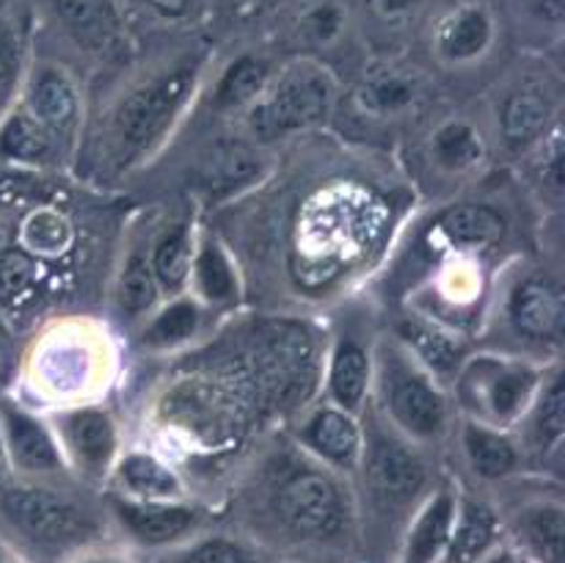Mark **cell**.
Returning a JSON list of instances; mask_svg holds the SVG:
<instances>
[{
	"label": "cell",
	"instance_id": "cell-31",
	"mask_svg": "<svg viewBox=\"0 0 565 563\" xmlns=\"http://www.w3.org/2000/svg\"><path fill=\"white\" fill-rule=\"evenodd\" d=\"M174 563H259V555L230 535H207L182 546Z\"/></svg>",
	"mask_w": 565,
	"mask_h": 563
},
{
	"label": "cell",
	"instance_id": "cell-4",
	"mask_svg": "<svg viewBox=\"0 0 565 563\" xmlns=\"http://www.w3.org/2000/svg\"><path fill=\"white\" fill-rule=\"evenodd\" d=\"M193 88V70L182 66V70L169 72V75L158 77L149 86L136 88L125 103L119 105L114 119L116 141L125 155L141 152L143 147L154 141L160 132L169 127L180 105Z\"/></svg>",
	"mask_w": 565,
	"mask_h": 563
},
{
	"label": "cell",
	"instance_id": "cell-14",
	"mask_svg": "<svg viewBox=\"0 0 565 563\" xmlns=\"http://www.w3.org/2000/svg\"><path fill=\"white\" fill-rule=\"evenodd\" d=\"M64 445L86 472H105L116 456V425L108 412L94 406L75 408L61 423Z\"/></svg>",
	"mask_w": 565,
	"mask_h": 563
},
{
	"label": "cell",
	"instance_id": "cell-40",
	"mask_svg": "<svg viewBox=\"0 0 565 563\" xmlns=\"http://www.w3.org/2000/svg\"><path fill=\"white\" fill-rule=\"evenodd\" d=\"M530 14L550 25H561L563 22V0H527Z\"/></svg>",
	"mask_w": 565,
	"mask_h": 563
},
{
	"label": "cell",
	"instance_id": "cell-7",
	"mask_svg": "<svg viewBox=\"0 0 565 563\" xmlns=\"http://www.w3.org/2000/svg\"><path fill=\"white\" fill-rule=\"evenodd\" d=\"M362 456L370 489L381 502L406 506L419 495L425 484L423 461L395 436L375 434L367 447H362Z\"/></svg>",
	"mask_w": 565,
	"mask_h": 563
},
{
	"label": "cell",
	"instance_id": "cell-6",
	"mask_svg": "<svg viewBox=\"0 0 565 563\" xmlns=\"http://www.w3.org/2000/svg\"><path fill=\"white\" fill-rule=\"evenodd\" d=\"M461 386L475 412L491 417V423H511L533 397L539 373L530 364L483 359L467 370Z\"/></svg>",
	"mask_w": 565,
	"mask_h": 563
},
{
	"label": "cell",
	"instance_id": "cell-39",
	"mask_svg": "<svg viewBox=\"0 0 565 563\" xmlns=\"http://www.w3.org/2000/svg\"><path fill=\"white\" fill-rule=\"evenodd\" d=\"M364 6L375 20L397 25V22H406L408 17L417 14L423 0H364Z\"/></svg>",
	"mask_w": 565,
	"mask_h": 563
},
{
	"label": "cell",
	"instance_id": "cell-3",
	"mask_svg": "<svg viewBox=\"0 0 565 563\" xmlns=\"http://www.w3.org/2000/svg\"><path fill=\"white\" fill-rule=\"evenodd\" d=\"M263 94L248 121L257 136L274 138L323 119L331 103V81L318 66L298 64L274 86H265Z\"/></svg>",
	"mask_w": 565,
	"mask_h": 563
},
{
	"label": "cell",
	"instance_id": "cell-18",
	"mask_svg": "<svg viewBox=\"0 0 565 563\" xmlns=\"http://www.w3.org/2000/svg\"><path fill=\"white\" fill-rule=\"evenodd\" d=\"M53 155V132L28 108L14 110L0 119V163L44 166Z\"/></svg>",
	"mask_w": 565,
	"mask_h": 563
},
{
	"label": "cell",
	"instance_id": "cell-43",
	"mask_svg": "<svg viewBox=\"0 0 565 563\" xmlns=\"http://www.w3.org/2000/svg\"><path fill=\"white\" fill-rule=\"evenodd\" d=\"M480 563H522V557H519L516 552L500 550V546H497V550L489 552V555H486Z\"/></svg>",
	"mask_w": 565,
	"mask_h": 563
},
{
	"label": "cell",
	"instance_id": "cell-29",
	"mask_svg": "<svg viewBox=\"0 0 565 563\" xmlns=\"http://www.w3.org/2000/svg\"><path fill=\"white\" fill-rule=\"evenodd\" d=\"M193 276L207 301H230L235 296V270L218 246L207 243L193 259Z\"/></svg>",
	"mask_w": 565,
	"mask_h": 563
},
{
	"label": "cell",
	"instance_id": "cell-2",
	"mask_svg": "<svg viewBox=\"0 0 565 563\" xmlns=\"http://www.w3.org/2000/svg\"><path fill=\"white\" fill-rule=\"evenodd\" d=\"M274 511L287 533L312 544L342 539L351 524L345 491L320 469H298L287 475L274 495Z\"/></svg>",
	"mask_w": 565,
	"mask_h": 563
},
{
	"label": "cell",
	"instance_id": "cell-11",
	"mask_svg": "<svg viewBox=\"0 0 565 563\" xmlns=\"http://www.w3.org/2000/svg\"><path fill=\"white\" fill-rule=\"evenodd\" d=\"M0 450L25 475H44L61 469V453L50 431L17 406L0 408Z\"/></svg>",
	"mask_w": 565,
	"mask_h": 563
},
{
	"label": "cell",
	"instance_id": "cell-38",
	"mask_svg": "<svg viewBox=\"0 0 565 563\" xmlns=\"http://www.w3.org/2000/svg\"><path fill=\"white\" fill-rule=\"evenodd\" d=\"M303 22H307L309 36L318 39V42H329V39H334L340 33L342 11L334 3H320L309 11Z\"/></svg>",
	"mask_w": 565,
	"mask_h": 563
},
{
	"label": "cell",
	"instance_id": "cell-37",
	"mask_svg": "<svg viewBox=\"0 0 565 563\" xmlns=\"http://www.w3.org/2000/svg\"><path fill=\"white\" fill-rule=\"evenodd\" d=\"M254 171V163L243 152L237 155H224L213 163V169L207 171V185L215 188V191H232L237 188V182L243 177H248Z\"/></svg>",
	"mask_w": 565,
	"mask_h": 563
},
{
	"label": "cell",
	"instance_id": "cell-16",
	"mask_svg": "<svg viewBox=\"0 0 565 563\" xmlns=\"http://www.w3.org/2000/svg\"><path fill=\"white\" fill-rule=\"evenodd\" d=\"M497 539H500V524L494 511L480 500H467L458 506L450 544L441 563H480L500 546Z\"/></svg>",
	"mask_w": 565,
	"mask_h": 563
},
{
	"label": "cell",
	"instance_id": "cell-30",
	"mask_svg": "<svg viewBox=\"0 0 565 563\" xmlns=\"http://www.w3.org/2000/svg\"><path fill=\"white\" fill-rule=\"evenodd\" d=\"M199 326V309L193 307V301H180L169 304L158 318L149 323V329L143 331V342L154 348H166V346H177V342L188 340V337L196 331Z\"/></svg>",
	"mask_w": 565,
	"mask_h": 563
},
{
	"label": "cell",
	"instance_id": "cell-32",
	"mask_svg": "<svg viewBox=\"0 0 565 563\" xmlns=\"http://www.w3.org/2000/svg\"><path fill=\"white\" fill-rule=\"evenodd\" d=\"M154 296H158V279L152 274V265L143 257H132L127 263L125 274H121L119 285V304L125 312L141 315L152 307Z\"/></svg>",
	"mask_w": 565,
	"mask_h": 563
},
{
	"label": "cell",
	"instance_id": "cell-17",
	"mask_svg": "<svg viewBox=\"0 0 565 563\" xmlns=\"http://www.w3.org/2000/svg\"><path fill=\"white\" fill-rule=\"evenodd\" d=\"M28 110L47 127L50 132H58L72 127L77 116V92L72 86L70 75L58 66H39L28 83Z\"/></svg>",
	"mask_w": 565,
	"mask_h": 563
},
{
	"label": "cell",
	"instance_id": "cell-19",
	"mask_svg": "<svg viewBox=\"0 0 565 563\" xmlns=\"http://www.w3.org/2000/svg\"><path fill=\"white\" fill-rule=\"evenodd\" d=\"M519 539L533 563H563L565 511L557 502H539L519 513Z\"/></svg>",
	"mask_w": 565,
	"mask_h": 563
},
{
	"label": "cell",
	"instance_id": "cell-33",
	"mask_svg": "<svg viewBox=\"0 0 565 563\" xmlns=\"http://www.w3.org/2000/svg\"><path fill=\"white\" fill-rule=\"evenodd\" d=\"M408 342L434 373H452L458 364V346L436 329H408Z\"/></svg>",
	"mask_w": 565,
	"mask_h": 563
},
{
	"label": "cell",
	"instance_id": "cell-23",
	"mask_svg": "<svg viewBox=\"0 0 565 563\" xmlns=\"http://www.w3.org/2000/svg\"><path fill=\"white\" fill-rule=\"evenodd\" d=\"M119 480L130 500H180L182 497L180 478L149 453H130L119 464Z\"/></svg>",
	"mask_w": 565,
	"mask_h": 563
},
{
	"label": "cell",
	"instance_id": "cell-24",
	"mask_svg": "<svg viewBox=\"0 0 565 563\" xmlns=\"http://www.w3.org/2000/svg\"><path fill=\"white\" fill-rule=\"evenodd\" d=\"M463 447L472 461V469L483 478L497 480L511 475L519 467V450L505 434L483 423H467L463 428Z\"/></svg>",
	"mask_w": 565,
	"mask_h": 563
},
{
	"label": "cell",
	"instance_id": "cell-26",
	"mask_svg": "<svg viewBox=\"0 0 565 563\" xmlns=\"http://www.w3.org/2000/svg\"><path fill=\"white\" fill-rule=\"evenodd\" d=\"M268 77L270 70L263 59H257V55H241L221 75L218 88H215V105L226 110L252 103L268 86Z\"/></svg>",
	"mask_w": 565,
	"mask_h": 563
},
{
	"label": "cell",
	"instance_id": "cell-42",
	"mask_svg": "<svg viewBox=\"0 0 565 563\" xmlns=\"http://www.w3.org/2000/svg\"><path fill=\"white\" fill-rule=\"evenodd\" d=\"M0 563H31V561H28L22 552H17L9 541L0 539Z\"/></svg>",
	"mask_w": 565,
	"mask_h": 563
},
{
	"label": "cell",
	"instance_id": "cell-21",
	"mask_svg": "<svg viewBox=\"0 0 565 563\" xmlns=\"http://www.w3.org/2000/svg\"><path fill=\"white\" fill-rule=\"evenodd\" d=\"M370 379H373L370 353L359 342L342 340L337 346L334 357H331L329 370V390L337 406L345 408V412L362 406L364 395L370 390Z\"/></svg>",
	"mask_w": 565,
	"mask_h": 563
},
{
	"label": "cell",
	"instance_id": "cell-27",
	"mask_svg": "<svg viewBox=\"0 0 565 563\" xmlns=\"http://www.w3.org/2000/svg\"><path fill=\"white\" fill-rule=\"evenodd\" d=\"M149 265H152V274L154 279H158V285L166 287V290L174 293L185 285L193 265L191 235H188L185 226L169 230L163 237H160Z\"/></svg>",
	"mask_w": 565,
	"mask_h": 563
},
{
	"label": "cell",
	"instance_id": "cell-41",
	"mask_svg": "<svg viewBox=\"0 0 565 563\" xmlns=\"http://www.w3.org/2000/svg\"><path fill=\"white\" fill-rule=\"evenodd\" d=\"M64 563H136L127 555H116V552H77L75 557Z\"/></svg>",
	"mask_w": 565,
	"mask_h": 563
},
{
	"label": "cell",
	"instance_id": "cell-34",
	"mask_svg": "<svg viewBox=\"0 0 565 563\" xmlns=\"http://www.w3.org/2000/svg\"><path fill=\"white\" fill-rule=\"evenodd\" d=\"M563 381L561 375L552 379V384L544 386L539 401V412H535V436L544 447H555L563 439Z\"/></svg>",
	"mask_w": 565,
	"mask_h": 563
},
{
	"label": "cell",
	"instance_id": "cell-10",
	"mask_svg": "<svg viewBox=\"0 0 565 563\" xmlns=\"http://www.w3.org/2000/svg\"><path fill=\"white\" fill-rule=\"evenodd\" d=\"M458 497L439 489L417 508L397 550V563H441L456 524Z\"/></svg>",
	"mask_w": 565,
	"mask_h": 563
},
{
	"label": "cell",
	"instance_id": "cell-22",
	"mask_svg": "<svg viewBox=\"0 0 565 563\" xmlns=\"http://www.w3.org/2000/svg\"><path fill=\"white\" fill-rule=\"evenodd\" d=\"M439 230L458 248H489L505 235V219L489 204H461L441 215Z\"/></svg>",
	"mask_w": 565,
	"mask_h": 563
},
{
	"label": "cell",
	"instance_id": "cell-1",
	"mask_svg": "<svg viewBox=\"0 0 565 563\" xmlns=\"http://www.w3.org/2000/svg\"><path fill=\"white\" fill-rule=\"evenodd\" d=\"M0 524L17 552L70 561L99 539V522L86 506L61 491L33 484L0 486Z\"/></svg>",
	"mask_w": 565,
	"mask_h": 563
},
{
	"label": "cell",
	"instance_id": "cell-35",
	"mask_svg": "<svg viewBox=\"0 0 565 563\" xmlns=\"http://www.w3.org/2000/svg\"><path fill=\"white\" fill-rule=\"evenodd\" d=\"M364 105L373 110H403L414 99V83L403 75H379L364 83Z\"/></svg>",
	"mask_w": 565,
	"mask_h": 563
},
{
	"label": "cell",
	"instance_id": "cell-9",
	"mask_svg": "<svg viewBox=\"0 0 565 563\" xmlns=\"http://www.w3.org/2000/svg\"><path fill=\"white\" fill-rule=\"evenodd\" d=\"M497 36L494 11L469 0L447 11L436 25V53L450 64H472L483 59Z\"/></svg>",
	"mask_w": 565,
	"mask_h": 563
},
{
	"label": "cell",
	"instance_id": "cell-25",
	"mask_svg": "<svg viewBox=\"0 0 565 563\" xmlns=\"http://www.w3.org/2000/svg\"><path fill=\"white\" fill-rule=\"evenodd\" d=\"M552 116L550 99L539 88H516L502 108V136L511 147H527L546 130Z\"/></svg>",
	"mask_w": 565,
	"mask_h": 563
},
{
	"label": "cell",
	"instance_id": "cell-12",
	"mask_svg": "<svg viewBox=\"0 0 565 563\" xmlns=\"http://www.w3.org/2000/svg\"><path fill=\"white\" fill-rule=\"evenodd\" d=\"M511 323L530 340H557L565 326L563 287L555 279L533 276L519 282L511 296Z\"/></svg>",
	"mask_w": 565,
	"mask_h": 563
},
{
	"label": "cell",
	"instance_id": "cell-8",
	"mask_svg": "<svg viewBox=\"0 0 565 563\" xmlns=\"http://www.w3.org/2000/svg\"><path fill=\"white\" fill-rule=\"evenodd\" d=\"M114 511L125 533L152 550L182 544L199 524L196 508L180 500H121Z\"/></svg>",
	"mask_w": 565,
	"mask_h": 563
},
{
	"label": "cell",
	"instance_id": "cell-13",
	"mask_svg": "<svg viewBox=\"0 0 565 563\" xmlns=\"http://www.w3.org/2000/svg\"><path fill=\"white\" fill-rule=\"evenodd\" d=\"M47 9L66 36L86 50L114 47L125 31L119 0H47Z\"/></svg>",
	"mask_w": 565,
	"mask_h": 563
},
{
	"label": "cell",
	"instance_id": "cell-5",
	"mask_svg": "<svg viewBox=\"0 0 565 563\" xmlns=\"http://www.w3.org/2000/svg\"><path fill=\"white\" fill-rule=\"evenodd\" d=\"M386 412L403 434L414 439H436L445 431L447 403L430 375L408 364V359L390 357L384 370Z\"/></svg>",
	"mask_w": 565,
	"mask_h": 563
},
{
	"label": "cell",
	"instance_id": "cell-28",
	"mask_svg": "<svg viewBox=\"0 0 565 563\" xmlns=\"http://www.w3.org/2000/svg\"><path fill=\"white\" fill-rule=\"evenodd\" d=\"M434 155L447 171H469L483 160V138L469 121H447L436 130Z\"/></svg>",
	"mask_w": 565,
	"mask_h": 563
},
{
	"label": "cell",
	"instance_id": "cell-20",
	"mask_svg": "<svg viewBox=\"0 0 565 563\" xmlns=\"http://www.w3.org/2000/svg\"><path fill=\"white\" fill-rule=\"evenodd\" d=\"M28 55L25 11L0 6V119L11 110Z\"/></svg>",
	"mask_w": 565,
	"mask_h": 563
},
{
	"label": "cell",
	"instance_id": "cell-15",
	"mask_svg": "<svg viewBox=\"0 0 565 563\" xmlns=\"http://www.w3.org/2000/svg\"><path fill=\"white\" fill-rule=\"evenodd\" d=\"M301 439L307 442L309 450L334 467L351 469L362 461V431L351 412L340 406L318 408L301 428Z\"/></svg>",
	"mask_w": 565,
	"mask_h": 563
},
{
	"label": "cell",
	"instance_id": "cell-36",
	"mask_svg": "<svg viewBox=\"0 0 565 563\" xmlns=\"http://www.w3.org/2000/svg\"><path fill=\"white\" fill-rule=\"evenodd\" d=\"M125 3L163 22L193 20L202 9V0H125Z\"/></svg>",
	"mask_w": 565,
	"mask_h": 563
}]
</instances>
